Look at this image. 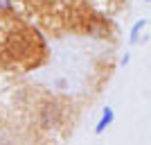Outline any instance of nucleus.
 <instances>
[{
	"label": "nucleus",
	"instance_id": "nucleus-1",
	"mask_svg": "<svg viewBox=\"0 0 151 145\" xmlns=\"http://www.w3.org/2000/svg\"><path fill=\"white\" fill-rule=\"evenodd\" d=\"M113 118H115V114H113V109L111 107H106L104 111H101V118H99V122H97V127H95V134H101L104 129H106L111 122H113Z\"/></svg>",
	"mask_w": 151,
	"mask_h": 145
},
{
	"label": "nucleus",
	"instance_id": "nucleus-2",
	"mask_svg": "<svg viewBox=\"0 0 151 145\" xmlns=\"http://www.w3.org/2000/svg\"><path fill=\"white\" fill-rule=\"evenodd\" d=\"M145 25H147V20H145V18H142V20H138V23L133 25L131 36H129V41H131V43H138V36H140V32L145 30Z\"/></svg>",
	"mask_w": 151,
	"mask_h": 145
},
{
	"label": "nucleus",
	"instance_id": "nucleus-3",
	"mask_svg": "<svg viewBox=\"0 0 151 145\" xmlns=\"http://www.w3.org/2000/svg\"><path fill=\"white\" fill-rule=\"evenodd\" d=\"M5 9H12V2L9 0H0V12H5Z\"/></svg>",
	"mask_w": 151,
	"mask_h": 145
},
{
	"label": "nucleus",
	"instance_id": "nucleus-4",
	"mask_svg": "<svg viewBox=\"0 0 151 145\" xmlns=\"http://www.w3.org/2000/svg\"><path fill=\"white\" fill-rule=\"evenodd\" d=\"M147 2H151V0H147Z\"/></svg>",
	"mask_w": 151,
	"mask_h": 145
}]
</instances>
